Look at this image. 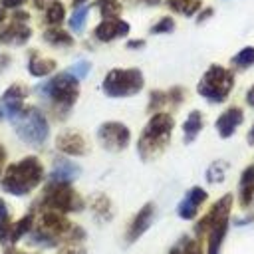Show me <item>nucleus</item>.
I'll list each match as a JSON object with an SVG mask.
<instances>
[{"label": "nucleus", "mask_w": 254, "mask_h": 254, "mask_svg": "<svg viewBox=\"0 0 254 254\" xmlns=\"http://www.w3.org/2000/svg\"><path fill=\"white\" fill-rule=\"evenodd\" d=\"M89 67H91V64L89 62H85V60H79V62H75L67 71L73 75V77H77V79H83L87 73H89Z\"/></svg>", "instance_id": "nucleus-32"}, {"label": "nucleus", "mask_w": 254, "mask_h": 254, "mask_svg": "<svg viewBox=\"0 0 254 254\" xmlns=\"http://www.w3.org/2000/svg\"><path fill=\"white\" fill-rule=\"evenodd\" d=\"M4 20H6V12H4V10H2V8H0V24H2V22H4Z\"/></svg>", "instance_id": "nucleus-42"}, {"label": "nucleus", "mask_w": 254, "mask_h": 254, "mask_svg": "<svg viewBox=\"0 0 254 254\" xmlns=\"http://www.w3.org/2000/svg\"><path fill=\"white\" fill-rule=\"evenodd\" d=\"M40 204L46 210H56V212H77L83 208L81 196L69 187V183H48L44 189V194L40 198Z\"/></svg>", "instance_id": "nucleus-6"}, {"label": "nucleus", "mask_w": 254, "mask_h": 254, "mask_svg": "<svg viewBox=\"0 0 254 254\" xmlns=\"http://www.w3.org/2000/svg\"><path fill=\"white\" fill-rule=\"evenodd\" d=\"M230 64L234 65V67H238V69H246V67H250V65H254V48H242L232 60H230Z\"/></svg>", "instance_id": "nucleus-27"}, {"label": "nucleus", "mask_w": 254, "mask_h": 254, "mask_svg": "<svg viewBox=\"0 0 254 254\" xmlns=\"http://www.w3.org/2000/svg\"><path fill=\"white\" fill-rule=\"evenodd\" d=\"M83 2H87V0H73V6H81Z\"/></svg>", "instance_id": "nucleus-44"}, {"label": "nucleus", "mask_w": 254, "mask_h": 254, "mask_svg": "<svg viewBox=\"0 0 254 254\" xmlns=\"http://www.w3.org/2000/svg\"><path fill=\"white\" fill-rule=\"evenodd\" d=\"M204 121H202V113L200 111H190L187 121L183 123V135H185V143H192L196 139V135L200 133Z\"/></svg>", "instance_id": "nucleus-20"}, {"label": "nucleus", "mask_w": 254, "mask_h": 254, "mask_svg": "<svg viewBox=\"0 0 254 254\" xmlns=\"http://www.w3.org/2000/svg\"><path fill=\"white\" fill-rule=\"evenodd\" d=\"M26 0H0V4H2V8H20L22 4H24Z\"/></svg>", "instance_id": "nucleus-35"}, {"label": "nucleus", "mask_w": 254, "mask_h": 254, "mask_svg": "<svg viewBox=\"0 0 254 254\" xmlns=\"http://www.w3.org/2000/svg\"><path fill=\"white\" fill-rule=\"evenodd\" d=\"M56 69V62L50 60V58H40L36 54H32L30 62H28V71L34 75V77H44L48 73H52Z\"/></svg>", "instance_id": "nucleus-21"}, {"label": "nucleus", "mask_w": 254, "mask_h": 254, "mask_svg": "<svg viewBox=\"0 0 254 254\" xmlns=\"http://www.w3.org/2000/svg\"><path fill=\"white\" fill-rule=\"evenodd\" d=\"M97 139H99L101 147L107 151H123L131 141V131L127 129V125H123L119 121H107V123L99 125Z\"/></svg>", "instance_id": "nucleus-8"}, {"label": "nucleus", "mask_w": 254, "mask_h": 254, "mask_svg": "<svg viewBox=\"0 0 254 254\" xmlns=\"http://www.w3.org/2000/svg\"><path fill=\"white\" fill-rule=\"evenodd\" d=\"M10 123L14 125L16 135L24 143L34 145V147L44 145L50 135V125L38 107H24L18 115L10 119Z\"/></svg>", "instance_id": "nucleus-4"}, {"label": "nucleus", "mask_w": 254, "mask_h": 254, "mask_svg": "<svg viewBox=\"0 0 254 254\" xmlns=\"http://www.w3.org/2000/svg\"><path fill=\"white\" fill-rule=\"evenodd\" d=\"M87 14H89V8H87V6H79V8L71 14V18H69V28H71V32H75V34L83 32Z\"/></svg>", "instance_id": "nucleus-29"}, {"label": "nucleus", "mask_w": 254, "mask_h": 254, "mask_svg": "<svg viewBox=\"0 0 254 254\" xmlns=\"http://www.w3.org/2000/svg\"><path fill=\"white\" fill-rule=\"evenodd\" d=\"M173 30H175V20L169 18V16H165V18H161L151 28V34H167V32H173Z\"/></svg>", "instance_id": "nucleus-31"}, {"label": "nucleus", "mask_w": 254, "mask_h": 254, "mask_svg": "<svg viewBox=\"0 0 254 254\" xmlns=\"http://www.w3.org/2000/svg\"><path fill=\"white\" fill-rule=\"evenodd\" d=\"M206 196H208L206 190L200 189V187L189 189L187 194L183 196V200H181L179 206H177V214H179L181 218H185V220H192V218L196 216L198 208L202 206V202L206 200Z\"/></svg>", "instance_id": "nucleus-11"}, {"label": "nucleus", "mask_w": 254, "mask_h": 254, "mask_svg": "<svg viewBox=\"0 0 254 254\" xmlns=\"http://www.w3.org/2000/svg\"><path fill=\"white\" fill-rule=\"evenodd\" d=\"M95 6L99 8L103 20H115L121 14V2L119 0H95Z\"/></svg>", "instance_id": "nucleus-23"}, {"label": "nucleus", "mask_w": 254, "mask_h": 254, "mask_svg": "<svg viewBox=\"0 0 254 254\" xmlns=\"http://www.w3.org/2000/svg\"><path fill=\"white\" fill-rule=\"evenodd\" d=\"M167 4H169V8H173L175 12L185 14V16H192L200 8V0H167Z\"/></svg>", "instance_id": "nucleus-24"}, {"label": "nucleus", "mask_w": 254, "mask_h": 254, "mask_svg": "<svg viewBox=\"0 0 254 254\" xmlns=\"http://www.w3.org/2000/svg\"><path fill=\"white\" fill-rule=\"evenodd\" d=\"M4 161H6V151H4V147L0 145V169H2V165H4Z\"/></svg>", "instance_id": "nucleus-40"}, {"label": "nucleus", "mask_w": 254, "mask_h": 254, "mask_svg": "<svg viewBox=\"0 0 254 254\" xmlns=\"http://www.w3.org/2000/svg\"><path fill=\"white\" fill-rule=\"evenodd\" d=\"M230 206H232V194H224L222 198H218L214 204H212V208L196 222V234H204V232H208V228L214 224V222H218L220 218H226L228 216V212H230Z\"/></svg>", "instance_id": "nucleus-10"}, {"label": "nucleus", "mask_w": 254, "mask_h": 254, "mask_svg": "<svg viewBox=\"0 0 254 254\" xmlns=\"http://www.w3.org/2000/svg\"><path fill=\"white\" fill-rule=\"evenodd\" d=\"M81 169L75 165V163H69L65 159H58L54 163V169L50 173V181L52 183H71L79 177Z\"/></svg>", "instance_id": "nucleus-17"}, {"label": "nucleus", "mask_w": 254, "mask_h": 254, "mask_svg": "<svg viewBox=\"0 0 254 254\" xmlns=\"http://www.w3.org/2000/svg\"><path fill=\"white\" fill-rule=\"evenodd\" d=\"M173 127H175V121L169 113H155L149 119L137 143V151L143 161H151L165 151V147L169 145Z\"/></svg>", "instance_id": "nucleus-2"}, {"label": "nucleus", "mask_w": 254, "mask_h": 254, "mask_svg": "<svg viewBox=\"0 0 254 254\" xmlns=\"http://www.w3.org/2000/svg\"><path fill=\"white\" fill-rule=\"evenodd\" d=\"M183 254H202V248L198 244V240H185L183 244Z\"/></svg>", "instance_id": "nucleus-34"}, {"label": "nucleus", "mask_w": 254, "mask_h": 254, "mask_svg": "<svg viewBox=\"0 0 254 254\" xmlns=\"http://www.w3.org/2000/svg\"><path fill=\"white\" fill-rule=\"evenodd\" d=\"M44 177V167L38 157H24L18 163H12L4 177H2V189L14 196H24L32 192Z\"/></svg>", "instance_id": "nucleus-1"}, {"label": "nucleus", "mask_w": 254, "mask_h": 254, "mask_svg": "<svg viewBox=\"0 0 254 254\" xmlns=\"http://www.w3.org/2000/svg\"><path fill=\"white\" fill-rule=\"evenodd\" d=\"M224 173H226V163L224 161H214L206 171V181L208 183H222Z\"/></svg>", "instance_id": "nucleus-30"}, {"label": "nucleus", "mask_w": 254, "mask_h": 254, "mask_svg": "<svg viewBox=\"0 0 254 254\" xmlns=\"http://www.w3.org/2000/svg\"><path fill=\"white\" fill-rule=\"evenodd\" d=\"M32 36V30L26 26V22H12L8 28H4L0 32V44L8 46V44H14V46H22L30 40Z\"/></svg>", "instance_id": "nucleus-16"}, {"label": "nucleus", "mask_w": 254, "mask_h": 254, "mask_svg": "<svg viewBox=\"0 0 254 254\" xmlns=\"http://www.w3.org/2000/svg\"><path fill=\"white\" fill-rule=\"evenodd\" d=\"M24 97H26V87L20 83L10 85L4 95L0 97V119H12L24 109Z\"/></svg>", "instance_id": "nucleus-9"}, {"label": "nucleus", "mask_w": 254, "mask_h": 254, "mask_svg": "<svg viewBox=\"0 0 254 254\" xmlns=\"http://www.w3.org/2000/svg\"><path fill=\"white\" fill-rule=\"evenodd\" d=\"M238 196L242 206H250L254 198V165L246 167L244 173L240 175V185H238Z\"/></svg>", "instance_id": "nucleus-19"}, {"label": "nucleus", "mask_w": 254, "mask_h": 254, "mask_svg": "<svg viewBox=\"0 0 254 254\" xmlns=\"http://www.w3.org/2000/svg\"><path fill=\"white\" fill-rule=\"evenodd\" d=\"M10 212H8V206L6 202L0 198V242L2 244H8L10 242Z\"/></svg>", "instance_id": "nucleus-26"}, {"label": "nucleus", "mask_w": 254, "mask_h": 254, "mask_svg": "<svg viewBox=\"0 0 254 254\" xmlns=\"http://www.w3.org/2000/svg\"><path fill=\"white\" fill-rule=\"evenodd\" d=\"M127 48H143V40H131L127 44Z\"/></svg>", "instance_id": "nucleus-38"}, {"label": "nucleus", "mask_w": 254, "mask_h": 254, "mask_svg": "<svg viewBox=\"0 0 254 254\" xmlns=\"http://www.w3.org/2000/svg\"><path fill=\"white\" fill-rule=\"evenodd\" d=\"M153 218H155V204H153V202H147V204L135 214V218L131 220L129 230H127V236H125L127 242H135L143 232H147V228L151 226Z\"/></svg>", "instance_id": "nucleus-13"}, {"label": "nucleus", "mask_w": 254, "mask_h": 254, "mask_svg": "<svg viewBox=\"0 0 254 254\" xmlns=\"http://www.w3.org/2000/svg\"><path fill=\"white\" fill-rule=\"evenodd\" d=\"M77 81L79 79L73 77L69 71H62V73L54 75L52 79H48L46 83L38 85L36 87V93L42 95L44 99L52 101L54 107L62 115H65L71 109V105L75 103L77 95H79V83Z\"/></svg>", "instance_id": "nucleus-3"}, {"label": "nucleus", "mask_w": 254, "mask_h": 254, "mask_svg": "<svg viewBox=\"0 0 254 254\" xmlns=\"http://www.w3.org/2000/svg\"><path fill=\"white\" fill-rule=\"evenodd\" d=\"M208 16H212V10H210V8H206V10L198 16V22H202V20H204V18H208Z\"/></svg>", "instance_id": "nucleus-39"}, {"label": "nucleus", "mask_w": 254, "mask_h": 254, "mask_svg": "<svg viewBox=\"0 0 254 254\" xmlns=\"http://www.w3.org/2000/svg\"><path fill=\"white\" fill-rule=\"evenodd\" d=\"M248 143L254 145V125H252V129H250V133H248Z\"/></svg>", "instance_id": "nucleus-41"}, {"label": "nucleus", "mask_w": 254, "mask_h": 254, "mask_svg": "<svg viewBox=\"0 0 254 254\" xmlns=\"http://www.w3.org/2000/svg\"><path fill=\"white\" fill-rule=\"evenodd\" d=\"M169 254H183V250H181V248H173Z\"/></svg>", "instance_id": "nucleus-43"}, {"label": "nucleus", "mask_w": 254, "mask_h": 254, "mask_svg": "<svg viewBox=\"0 0 254 254\" xmlns=\"http://www.w3.org/2000/svg\"><path fill=\"white\" fill-rule=\"evenodd\" d=\"M232 87H234V75H232V71L226 69V67H222V65H218V64H214L200 77V81L196 85V91L204 99H208L212 103H222L230 95Z\"/></svg>", "instance_id": "nucleus-5"}, {"label": "nucleus", "mask_w": 254, "mask_h": 254, "mask_svg": "<svg viewBox=\"0 0 254 254\" xmlns=\"http://www.w3.org/2000/svg\"><path fill=\"white\" fill-rule=\"evenodd\" d=\"M226 230H228V216L226 218H220L218 222H214L208 228V248H206V254H220V248H222V240L226 236Z\"/></svg>", "instance_id": "nucleus-18"}, {"label": "nucleus", "mask_w": 254, "mask_h": 254, "mask_svg": "<svg viewBox=\"0 0 254 254\" xmlns=\"http://www.w3.org/2000/svg\"><path fill=\"white\" fill-rule=\"evenodd\" d=\"M44 40H46L50 46H62V48H67V46L73 44V38H71L65 30H62V28H58V26L48 28V30L44 32Z\"/></svg>", "instance_id": "nucleus-22"}, {"label": "nucleus", "mask_w": 254, "mask_h": 254, "mask_svg": "<svg viewBox=\"0 0 254 254\" xmlns=\"http://www.w3.org/2000/svg\"><path fill=\"white\" fill-rule=\"evenodd\" d=\"M64 16H65V8L62 2H54L46 8V22L52 26H60L64 22Z\"/></svg>", "instance_id": "nucleus-28"}, {"label": "nucleus", "mask_w": 254, "mask_h": 254, "mask_svg": "<svg viewBox=\"0 0 254 254\" xmlns=\"http://www.w3.org/2000/svg\"><path fill=\"white\" fill-rule=\"evenodd\" d=\"M167 99H169V95H167V93H163V91H151L149 109H157V107H161V105H163Z\"/></svg>", "instance_id": "nucleus-33"}, {"label": "nucleus", "mask_w": 254, "mask_h": 254, "mask_svg": "<svg viewBox=\"0 0 254 254\" xmlns=\"http://www.w3.org/2000/svg\"><path fill=\"white\" fill-rule=\"evenodd\" d=\"M32 222H34V214H26L16 224H12V228H10V242H18L32 228Z\"/></svg>", "instance_id": "nucleus-25"}, {"label": "nucleus", "mask_w": 254, "mask_h": 254, "mask_svg": "<svg viewBox=\"0 0 254 254\" xmlns=\"http://www.w3.org/2000/svg\"><path fill=\"white\" fill-rule=\"evenodd\" d=\"M127 34H129V24L125 20H119V18H115V20H103L95 28V32H93V36L99 42H111V40L121 38V36H127Z\"/></svg>", "instance_id": "nucleus-15"}, {"label": "nucleus", "mask_w": 254, "mask_h": 254, "mask_svg": "<svg viewBox=\"0 0 254 254\" xmlns=\"http://www.w3.org/2000/svg\"><path fill=\"white\" fill-rule=\"evenodd\" d=\"M32 2H34L36 8H44V10H46L50 4H54V2H58V0H32Z\"/></svg>", "instance_id": "nucleus-36"}, {"label": "nucleus", "mask_w": 254, "mask_h": 254, "mask_svg": "<svg viewBox=\"0 0 254 254\" xmlns=\"http://www.w3.org/2000/svg\"><path fill=\"white\" fill-rule=\"evenodd\" d=\"M143 83H145L143 73L137 67H129V69L115 67L105 75L101 87L103 93L109 97H129L139 93L143 89Z\"/></svg>", "instance_id": "nucleus-7"}, {"label": "nucleus", "mask_w": 254, "mask_h": 254, "mask_svg": "<svg viewBox=\"0 0 254 254\" xmlns=\"http://www.w3.org/2000/svg\"><path fill=\"white\" fill-rule=\"evenodd\" d=\"M56 147L65 153V155H73V157H81L87 153V143L83 139L81 133L77 131H62L58 137H56Z\"/></svg>", "instance_id": "nucleus-12"}, {"label": "nucleus", "mask_w": 254, "mask_h": 254, "mask_svg": "<svg viewBox=\"0 0 254 254\" xmlns=\"http://www.w3.org/2000/svg\"><path fill=\"white\" fill-rule=\"evenodd\" d=\"M246 103H248L250 107H254V83H252V87H250L248 93H246Z\"/></svg>", "instance_id": "nucleus-37"}, {"label": "nucleus", "mask_w": 254, "mask_h": 254, "mask_svg": "<svg viewBox=\"0 0 254 254\" xmlns=\"http://www.w3.org/2000/svg\"><path fill=\"white\" fill-rule=\"evenodd\" d=\"M244 121V113L240 107H228L226 111L220 113V117L216 119V131L222 139L232 137L234 131L238 129V125Z\"/></svg>", "instance_id": "nucleus-14"}]
</instances>
